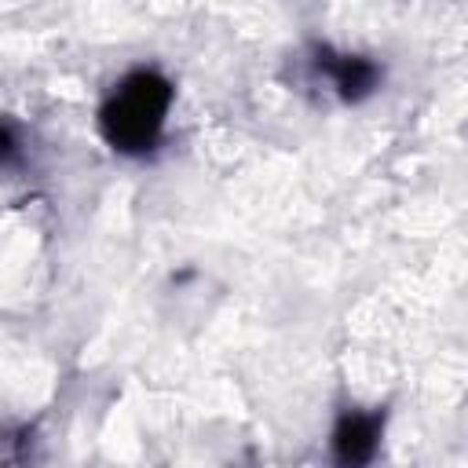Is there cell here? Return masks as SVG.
Masks as SVG:
<instances>
[{
  "instance_id": "cell-3",
  "label": "cell",
  "mask_w": 468,
  "mask_h": 468,
  "mask_svg": "<svg viewBox=\"0 0 468 468\" xmlns=\"http://www.w3.org/2000/svg\"><path fill=\"white\" fill-rule=\"evenodd\" d=\"M325 69H329L333 88H336L347 102H355V99L369 95V91L377 88V80H380V69H377L369 58H358V55L333 58V62H325Z\"/></svg>"
},
{
  "instance_id": "cell-4",
  "label": "cell",
  "mask_w": 468,
  "mask_h": 468,
  "mask_svg": "<svg viewBox=\"0 0 468 468\" xmlns=\"http://www.w3.org/2000/svg\"><path fill=\"white\" fill-rule=\"evenodd\" d=\"M22 161V135L11 121H0V172L15 168Z\"/></svg>"
},
{
  "instance_id": "cell-2",
  "label": "cell",
  "mask_w": 468,
  "mask_h": 468,
  "mask_svg": "<svg viewBox=\"0 0 468 468\" xmlns=\"http://www.w3.org/2000/svg\"><path fill=\"white\" fill-rule=\"evenodd\" d=\"M377 439H380V417L377 413H347L333 431V446H336V457L344 464L369 461L377 450Z\"/></svg>"
},
{
  "instance_id": "cell-1",
  "label": "cell",
  "mask_w": 468,
  "mask_h": 468,
  "mask_svg": "<svg viewBox=\"0 0 468 468\" xmlns=\"http://www.w3.org/2000/svg\"><path fill=\"white\" fill-rule=\"evenodd\" d=\"M168 106H172V84L157 69H135L102 102L99 128L113 150L146 154L165 128Z\"/></svg>"
}]
</instances>
